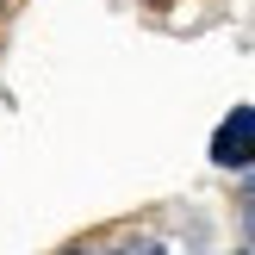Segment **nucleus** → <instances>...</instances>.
Instances as JSON below:
<instances>
[{"instance_id":"nucleus-1","label":"nucleus","mask_w":255,"mask_h":255,"mask_svg":"<svg viewBox=\"0 0 255 255\" xmlns=\"http://www.w3.org/2000/svg\"><path fill=\"white\" fill-rule=\"evenodd\" d=\"M212 168H224V174H249L255 168V100H237L212 125Z\"/></svg>"},{"instance_id":"nucleus-2","label":"nucleus","mask_w":255,"mask_h":255,"mask_svg":"<svg viewBox=\"0 0 255 255\" xmlns=\"http://www.w3.org/2000/svg\"><path fill=\"white\" fill-rule=\"evenodd\" d=\"M237 231H243V249H255V168L237 174Z\"/></svg>"},{"instance_id":"nucleus-3","label":"nucleus","mask_w":255,"mask_h":255,"mask_svg":"<svg viewBox=\"0 0 255 255\" xmlns=\"http://www.w3.org/2000/svg\"><path fill=\"white\" fill-rule=\"evenodd\" d=\"M125 255H168V249H162L156 237H131V243H125Z\"/></svg>"},{"instance_id":"nucleus-4","label":"nucleus","mask_w":255,"mask_h":255,"mask_svg":"<svg viewBox=\"0 0 255 255\" xmlns=\"http://www.w3.org/2000/svg\"><path fill=\"white\" fill-rule=\"evenodd\" d=\"M62 255H100V243H94V237H81V243H69Z\"/></svg>"},{"instance_id":"nucleus-5","label":"nucleus","mask_w":255,"mask_h":255,"mask_svg":"<svg viewBox=\"0 0 255 255\" xmlns=\"http://www.w3.org/2000/svg\"><path fill=\"white\" fill-rule=\"evenodd\" d=\"M12 12H19V0H0V25H6V19H12Z\"/></svg>"},{"instance_id":"nucleus-6","label":"nucleus","mask_w":255,"mask_h":255,"mask_svg":"<svg viewBox=\"0 0 255 255\" xmlns=\"http://www.w3.org/2000/svg\"><path fill=\"white\" fill-rule=\"evenodd\" d=\"M100 255H125V243H119V249H106V243H100Z\"/></svg>"},{"instance_id":"nucleus-7","label":"nucleus","mask_w":255,"mask_h":255,"mask_svg":"<svg viewBox=\"0 0 255 255\" xmlns=\"http://www.w3.org/2000/svg\"><path fill=\"white\" fill-rule=\"evenodd\" d=\"M231 255H255V249H231Z\"/></svg>"}]
</instances>
